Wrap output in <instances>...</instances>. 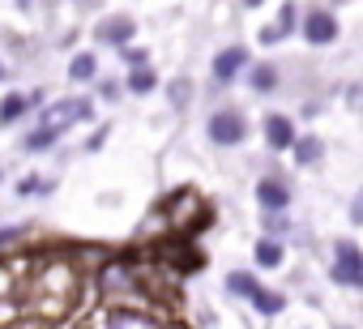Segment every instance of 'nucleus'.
I'll list each match as a JSON object with an SVG mask.
<instances>
[{
  "mask_svg": "<svg viewBox=\"0 0 363 329\" xmlns=\"http://www.w3.org/2000/svg\"><path fill=\"white\" fill-rule=\"evenodd\" d=\"M86 120H94V99H56L39 116V124H48L56 133H69L73 124H86Z\"/></svg>",
  "mask_w": 363,
  "mask_h": 329,
  "instance_id": "1",
  "label": "nucleus"
},
{
  "mask_svg": "<svg viewBox=\"0 0 363 329\" xmlns=\"http://www.w3.org/2000/svg\"><path fill=\"white\" fill-rule=\"evenodd\" d=\"M206 137H210L214 145H244V137H248L244 111H240V107H218V111H210Z\"/></svg>",
  "mask_w": 363,
  "mask_h": 329,
  "instance_id": "2",
  "label": "nucleus"
},
{
  "mask_svg": "<svg viewBox=\"0 0 363 329\" xmlns=\"http://www.w3.org/2000/svg\"><path fill=\"white\" fill-rule=\"evenodd\" d=\"M329 278H333L337 286H350V291H359V286H363V252H359V244H354V240H337V244H333Z\"/></svg>",
  "mask_w": 363,
  "mask_h": 329,
  "instance_id": "3",
  "label": "nucleus"
},
{
  "mask_svg": "<svg viewBox=\"0 0 363 329\" xmlns=\"http://www.w3.org/2000/svg\"><path fill=\"white\" fill-rule=\"evenodd\" d=\"M94 39L99 43H107V48H128L133 39H137V18L133 13H107L99 26H94Z\"/></svg>",
  "mask_w": 363,
  "mask_h": 329,
  "instance_id": "4",
  "label": "nucleus"
},
{
  "mask_svg": "<svg viewBox=\"0 0 363 329\" xmlns=\"http://www.w3.org/2000/svg\"><path fill=\"white\" fill-rule=\"evenodd\" d=\"M257 206H261V214H286V206H291V184H286L282 176H261V180H257Z\"/></svg>",
  "mask_w": 363,
  "mask_h": 329,
  "instance_id": "5",
  "label": "nucleus"
},
{
  "mask_svg": "<svg viewBox=\"0 0 363 329\" xmlns=\"http://www.w3.org/2000/svg\"><path fill=\"white\" fill-rule=\"evenodd\" d=\"M303 39H308L312 48L337 43V18H333L329 9H308V13H303Z\"/></svg>",
  "mask_w": 363,
  "mask_h": 329,
  "instance_id": "6",
  "label": "nucleus"
},
{
  "mask_svg": "<svg viewBox=\"0 0 363 329\" xmlns=\"http://www.w3.org/2000/svg\"><path fill=\"white\" fill-rule=\"evenodd\" d=\"M244 69H248V48H244V43L223 48V52L214 56V65H210V73H214V82H218V86H231Z\"/></svg>",
  "mask_w": 363,
  "mask_h": 329,
  "instance_id": "7",
  "label": "nucleus"
},
{
  "mask_svg": "<svg viewBox=\"0 0 363 329\" xmlns=\"http://www.w3.org/2000/svg\"><path fill=\"white\" fill-rule=\"evenodd\" d=\"M265 141H269V150H291V141H295V120L282 116V111L265 116Z\"/></svg>",
  "mask_w": 363,
  "mask_h": 329,
  "instance_id": "8",
  "label": "nucleus"
},
{
  "mask_svg": "<svg viewBox=\"0 0 363 329\" xmlns=\"http://www.w3.org/2000/svg\"><path fill=\"white\" fill-rule=\"evenodd\" d=\"M291 154H295L299 167H312V162H320V154H325V141H320L316 133H295Z\"/></svg>",
  "mask_w": 363,
  "mask_h": 329,
  "instance_id": "9",
  "label": "nucleus"
},
{
  "mask_svg": "<svg viewBox=\"0 0 363 329\" xmlns=\"http://www.w3.org/2000/svg\"><path fill=\"white\" fill-rule=\"evenodd\" d=\"M22 116H30V99L22 90H9L5 99H0V128H13Z\"/></svg>",
  "mask_w": 363,
  "mask_h": 329,
  "instance_id": "10",
  "label": "nucleus"
},
{
  "mask_svg": "<svg viewBox=\"0 0 363 329\" xmlns=\"http://www.w3.org/2000/svg\"><path fill=\"white\" fill-rule=\"evenodd\" d=\"M65 133H56V128H48V124H39V128H30L26 137H22V154H48V150H56V141H60Z\"/></svg>",
  "mask_w": 363,
  "mask_h": 329,
  "instance_id": "11",
  "label": "nucleus"
},
{
  "mask_svg": "<svg viewBox=\"0 0 363 329\" xmlns=\"http://www.w3.org/2000/svg\"><path fill=\"white\" fill-rule=\"evenodd\" d=\"M252 261H257L261 269H278V265L286 261V248H282L278 240H269V235H261V240L252 244Z\"/></svg>",
  "mask_w": 363,
  "mask_h": 329,
  "instance_id": "12",
  "label": "nucleus"
},
{
  "mask_svg": "<svg viewBox=\"0 0 363 329\" xmlns=\"http://www.w3.org/2000/svg\"><path fill=\"white\" fill-rule=\"evenodd\" d=\"M124 86H128V94H154V90H158V69H150V65H133L128 77H124Z\"/></svg>",
  "mask_w": 363,
  "mask_h": 329,
  "instance_id": "13",
  "label": "nucleus"
},
{
  "mask_svg": "<svg viewBox=\"0 0 363 329\" xmlns=\"http://www.w3.org/2000/svg\"><path fill=\"white\" fill-rule=\"evenodd\" d=\"M248 303L257 308V316H265V320H269V316H278V312L286 308V295H282V291H269V286H257Z\"/></svg>",
  "mask_w": 363,
  "mask_h": 329,
  "instance_id": "14",
  "label": "nucleus"
},
{
  "mask_svg": "<svg viewBox=\"0 0 363 329\" xmlns=\"http://www.w3.org/2000/svg\"><path fill=\"white\" fill-rule=\"evenodd\" d=\"M94 77H99V56H94V52H77V56L69 60V82L86 86V82H94Z\"/></svg>",
  "mask_w": 363,
  "mask_h": 329,
  "instance_id": "15",
  "label": "nucleus"
},
{
  "mask_svg": "<svg viewBox=\"0 0 363 329\" xmlns=\"http://www.w3.org/2000/svg\"><path fill=\"white\" fill-rule=\"evenodd\" d=\"M248 86H252L257 94H269V90H278V65H269V60H261V65H248Z\"/></svg>",
  "mask_w": 363,
  "mask_h": 329,
  "instance_id": "16",
  "label": "nucleus"
},
{
  "mask_svg": "<svg viewBox=\"0 0 363 329\" xmlns=\"http://www.w3.org/2000/svg\"><path fill=\"white\" fill-rule=\"evenodd\" d=\"M257 286H261V282H257V274H248V269H231V274H227V295H231V299H252Z\"/></svg>",
  "mask_w": 363,
  "mask_h": 329,
  "instance_id": "17",
  "label": "nucleus"
},
{
  "mask_svg": "<svg viewBox=\"0 0 363 329\" xmlns=\"http://www.w3.org/2000/svg\"><path fill=\"white\" fill-rule=\"evenodd\" d=\"M295 22H299V9H295V0H286V5H282V13H278V22H274V30H278V39H286V35H295Z\"/></svg>",
  "mask_w": 363,
  "mask_h": 329,
  "instance_id": "18",
  "label": "nucleus"
},
{
  "mask_svg": "<svg viewBox=\"0 0 363 329\" xmlns=\"http://www.w3.org/2000/svg\"><path fill=\"white\" fill-rule=\"evenodd\" d=\"M167 94H171V107H184V103H189V94H193V82H189V77H179V82H171V90H167Z\"/></svg>",
  "mask_w": 363,
  "mask_h": 329,
  "instance_id": "19",
  "label": "nucleus"
},
{
  "mask_svg": "<svg viewBox=\"0 0 363 329\" xmlns=\"http://www.w3.org/2000/svg\"><path fill=\"white\" fill-rule=\"evenodd\" d=\"M261 223H265V235H274V231H286V214H265Z\"/></svg>",
  "mask_w": 363,
  "mask_h": 329,
  "instance_id": "20",
  "label": "nucleus"
},
{
  "mask_svg": "<svg viewBox=\"0 0 363 329\" xmlns=\"http://www.w3.org/2000/svg\"><path fill=\"white\" fill-rule=\"evenodd\" d=\"M107 133H111V128H107V124H99V128H94V137H86V150H103Z\"/></svg>",
  "mask_w": 363,
  "mask_h": 329,
  "instance_id": "21",
  "label": "nucleus"
},
{
  "mask_svg": "<svg viewBox=\"0 0 363 329\" xmlns=\"http://www.w3.org/2000/svg\"><path fill=\"white\" fill-rule=\"evenodd\" d=\"M13 240H22V227H0V248H9Z\"/></svg>",
  "mask_w": 363,
  "mask_h": 329,
  "instance_id": "22",
  "label": "nucleus"
},
{
  "mask_svg": "<svg viewBox=\"0 0 363 329\" xmlns=\"http://www.w3.org/2000/svg\"><path fill=\"white\" fill-rule=\"evenodd\" d=\"M257 39H261V43H265V48H278V43H282V39H278V30H274V26H261V35H257Z\"/></svg>",
  "mask_w": 363,
  "mask_h": 329,
  "instance_id": "23",
  "label": "nucleus"
},
{
  "mask_svg": "<svg viewBox=\"0 0 363 329\" xmlns=\"http://www.w3.org/2000/svg\"><path fill=\"white\" fill-rule=\"evenodd\" d=\"M120 56H124V60H128V65H145V52H141V48H124V52H120Z\"/></svg>",
  "mask_w": 363,
  "mask_h": 329,
  "instance_id": "24",
  "label": "nucleus"
},
{
  "mask_svg": "<svg viewBox=\"0 0 363 329\" xmlns=\"http://www.w3.org/2000/svg\"><path fill=\"white\" fill-rule=\"evenodd\" d=\"M99 94H103V99H116V94H120V82H111V77L99 82Z\"/></svg>",
  "mask_w": 363,
  "mask_h": 329,
  "instance_id": "25",
  "label": "nucleus"
},
{
  "mask_svg": "<svg viewBox=\"0 0 363 329\" xmlns=\"http://www.w3.org/2000/svg\"><path fill=\"white\" fill-rule=\"evenodd\" d=\"M350 223H363V201H359V197L350 201Z\"/></svg>",
  "mask_w": 363,
  "mask_h": 329,
  "instance_id": "26",
  "label": "nucleus"
},
{
  "mask_svg": "<svg viewBox=\"0 0 363 329\" xmlns=\"http://www.w3.org/2000/svg\"><path fill=\"white\" fill-rule=\"evenodd\" d=\"M265 5V0H244V9H261Z\"/></svg>",
  "mask_w": 363,
  "mask_h": 329,
  "instance_id": "27",
  "label": "nucleus"
},
{
  "mask_svg": "<svg viewBox=\"0 0 363 329\" xmlns=\"http://www.w3.org/2000/svg\"><path fill=\"white\" fill-rule=\"evenodd\" d=\"M0 77H5V65H0Z\"/></svg>",
  "mask_w": 363,
  "mask_h": 329,
  "instance_id": "28",
  "label": "nucleus"
},
{
  "mask_svg": "<svg viewBox=\"0 0 363 329\" xmlns=\"http://www.w3.org/2000/svg\"><path fill=\"white\" fill-rule=\"evenodd\" d=\"M0 180H5V172H0Z\"/></svg>",
  "mask_w": 363,
  "mask_h": 329,
  "instance_id": "29",
  "label": "nucleus"
}]
</instances>
